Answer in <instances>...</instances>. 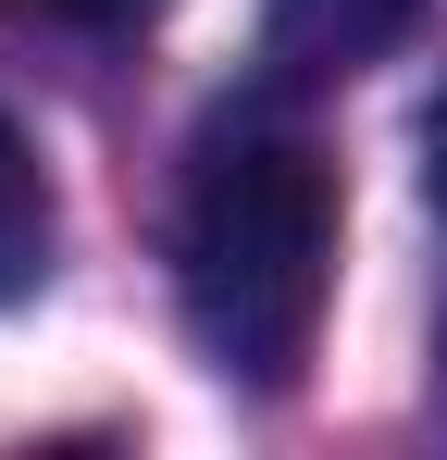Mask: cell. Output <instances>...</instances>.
<instances>
[{
  "label": "cell",
  "instance_id": "6da1fadb",
  "mask_svg": "<svg viewBox=\"0 0 447 460\" xmlns=\"http://www.w3.org/2000/svg\"><path fill=\"white\" fill-rule=\"evenodd\" d=\"M174 287L187 336L236 385H298L336 287V174L298 125H224L187 174V225H174Z\"/></svg>",
  "mask_w": 447,
  "mask_h": 460
},
{
  "label": "cell",
  "instance_id": "7a4b0ae2",
  "mask_svg": "<svg viewBox=\"0 0 447 460\" xmlns=\"http://www.w3.org/2000/svg\"><path fill=\"white\" fill-rule=\"evenodd\" d=\"M398 25H410V0H274V63H298V75H361Z\"/></svg>",
  "mask_w": 447,
  "mask_h": 460
},
{
  "label": "cell",
  "instance_id": "3957f363",
  "mask_svg": "<svg viewBox=\"0 0 447 460\" xmlns=\"http://www.w3.org/2000/svg\"><path fill=\"white\" fill-rule=\"evenodd\" d=\"M50 174H38V150H25V125L0 112V299H25L38 274H50Z\"/></svg>",
  "mask_w": 447,
  "mask_h": 460
},
{
  "label": "cell",
  "instance_id": "277c9868",
  "mask_svg": "<svg viewBox=\"0 0 447 460\" xmlns=\"http://www.w3.org/2000/svg\"><path fill=\"white\" fill-rule=\"evenodd\" d=\"M38 13H63V25H87V38H112V25H149L162 0H38Z\"/></svg>",
  "mask_w": 447,
  "mask_h": 460
},
{
  "label": "cell",
  "instance_id": "5b68a950",
  "mask_svg": "<svg viewBox=\"0 0 447 460\" xmlns=\"http://www.w3.org/2000/svg\"><path fill=\"white\" fill-rule=\"evenodd\" d=\"M423 174H435V212H447V100H435V125H423Z\"/></svg>",
  "mask_w": 447,
  "mask_h": 460
}]
</instances>
